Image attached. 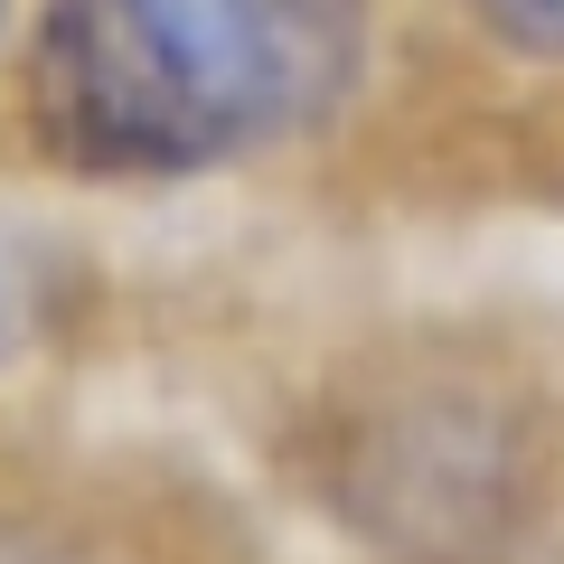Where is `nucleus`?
Listing matches in <instances>:
<instances>
[{
	"label": "nucleus",
	"mask_w": 564,
	"mask_h": 564,
	"mask_svg": "<svg viewBox=\"0 0 564 564\" xmlns=\"http://www.w3.org/2000/svg\"><path fill=\"white\" fill-rule=\"evenodd\" d=\"M0 564H76L57 536H39V527H0Z\"/></svg>",
	"instance_id": "20e7f679"
},
{
	"label": "nucleus",
	"mask_w": 564,
	"mask_h": 564,
	"mask_svg": "<svg viewBox=\"0 0 564 564\" xmlns=\"http://www.w3.org/2000/svg\"><path fill=\"white\" fill-rule=\"evenodd\" d=\"M348 499L395 555H423V564H462L480 545H499V518H508L499 414H480L470 395L395 404L348 470Z\"/></svg>",
	"instance_id": "f03ea898"
},
{
	"label": "nucleus",
	"mask_w": 564,
	"mask_h": 564,
	"mask_svg": "<svg viewBox=\"0 0 564 564\" xmlns=\"http://www.w3.org/2000/svg\"><path fill=\"white\" fill-rule=\"evenodd\" d=\"M0 20H10V0H0Z\"/></svg>",
	"instance_id": "39448f33"
},
{
	"label": "nucleus",
	"mask_w": 564,
	"mask_h": 564,
	"mask_svg": "<svg viewBox=\"0 0 564 564\" xmlns=\"http://www.w3.org/2000/svg\"><path fill=\"white\" fill-rule=\"evenodd\" d=\"M470 20L499 47H518V57L564 66V0H470Z\"/></svg>",
	"instance_id": "7ed1b4c3"
},
{
	"label": "nucleus",
	"mask_w": 564,
	"mask_h": 564,
	"mask_svg": "<svg viewBox=\"0 0 564 564\" xmlns=\"http://www.w3.org/2000/svg\"><path fill=\"white\" fill-rule=\"evenodd\" d=\"M367 0H47L29 132L76 180H188L339 113Z\"/></svg>",
	"instance_id": "f257e3e1"
}]
</instances>
